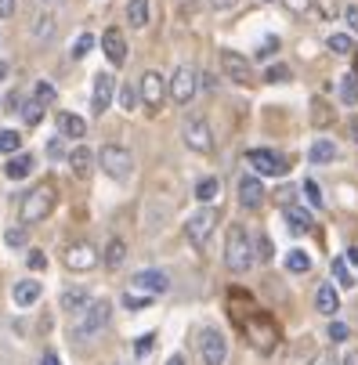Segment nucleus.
<instances>
[{
    "label": "nucleus",
    "instance_id": "obj_10",
    "mask_svg": "<svg viewBox=\"0 0 358 365\" xmlns=\"http://www.w3.org/2000/svg\"><path fill=\"white\" fill-rule=\"evenodd\" d=\"M246 163L257 170L261 178H282L290 170V160H286V155H279V152H272V148H250L246 152Z\"/></svg>",
    "mask_w": 358,
    "mask_h": 365
},
{
    "label": "nucleus",
    "instance_id": "obj_7",
    "mask_svg": "<svg viewBox=\"0 0 358 365\" xmlns=\"http://www.w3.org/2000/svg\"><path fill=\"white\" fill-rule=\"evenodd\" d=\"M218 221H221V214L214 210V206H199V210L188 217V225H185L188 242H192L195 250H207V242H210V235H214Z\"/></svg>",
    "mask_w": 358,
    "mask_h": 365
},
{
    "label": "nucleus",
    "instance_id": "obj_15",
    "mask_svg": "<svg viewBox=\"0 0 358 365\" xmlns=\"http://www.w3.org/2000/svg\"><path fill=\"white\" fill-rule=\"evenodd\" d=\"M113 98H116V80L109 73H98L94 76V94H91V113L106 116L113 109Z\"/></svg>",
    "mask_w": 358,
    "mask_h": 365
},
{
    "label": "nucleus",
    "instance_id": "obj_2",
    "mask_svg": "<svg viewBox=\"0 0 358 365\" xmlns=\"http://www.w3.org/2000/svg\"><path fill=\"white\" fill-rule=\"evenodd\" d=\"M55 202H58V188L55 181H40L19 206V217H22V228H33V225H44L51 214H55Z\"/></svg>",
    "mask_w": 358,
    "mask_h": 365
},
{
    "label": "nucleus",
    "instance_id": "obj_36",
    "mask_svg": "<svg viewBox=\"0 0 358 365\" xmlns=\"http://www.w3.org/2000/svg\"><path fill=\"white\" fill-rule=\"evenodd\" d=\"M19 116H22V123H26V127H36V123L44 120V106H36V101L29 98V101H26V106L19 109Z\"/></svg>",
    "mask_w": 358,
    "mask_h": 365
},
{
    "label": "nucleus",
    "instance_id": "obj_29",
    "mask_svg": "<svg viewBox=\"0 0 358 365\" xmlns=\"http://www.w3.org/2000/svg\"><path fill=\"white\" fill-rule=\"evenodd\" d=\"M218 192H221V181H218V178H199V181H195V199H199V206H210V202L218 199Z\"/></svg>",
    "mask_w": 358,
    "mask_h": 365
},
{
    "label": "nucleus",
    "instance_id": "obj_11",
    "mask_svg": "<svg viewBox=\"0 0 358 365\" xmlns=\"http://www.w3.org/2000/svg\"><path fill=\"white\" fill-rule=\"evenodd\" d=\"M181 138H185V145L192 148V152H199V155H210L214 152V130H210V123L203 120V116H192L188 123H185V130H181Z\"/></svg>",
    "mask_w": 358,
    "mask_h": 365
},
{
    "label": "nucleus",
    "instance_id": "obj_39",
    "mask_svg": "<svg viewBox=\"0 0 358 365\" xmlns=\"http://www.w3.org/2000/svg\"><path fill=\"white\" fill-rule=\"evenodd\" d=\"M275 253H272V239L268 235H257V242H253V260H261V264H268Z\"/></svg>",
    "mask_w": 358,
    "mask_h": 365
},
{
    "label": "nucleus",
    "instance_id": "obj_28",
    "mask_svg": "<svg viewBox=\"0 0 358 365\" xmlns=\"http://www.w3.org/2000/svg\"><path fill=\"white\" fill-rule=\"evenodd\" d=\"M51 33H55V11L44 8V11H36V19L29 22V36H33V40H47Z\"/></svg>",
    "mask_w": 358,
    "mask_h": 365
},
{
    "label": "nucleus",
    "instance_id": "obj_64",
    "mask_svg": "<svg viewBox=\"0 0 358 365\" xmlns=\"http://www.w3.org/2000/svg\"><path fill=\"white\" fill-rule=\"evenodd\" d=\"M265 4H272V0H265Z\"/></svg>",
    "mask_w": 358,
    "mask_h": 365
},
{
    "label": "nucleus",
    "instance_id": "obj_19",
    "mask_svg": "<svg viewBox=\"0 0 358 365\" xmlns=\"http://www.w3.org/2000/svg\"><path fill=\"white\" fill-rule=\"evenodd\" d=\"M315 307H319V315H326V319H333L337 311H340V293H337L333 282H322V286H319V293H315Z\"/></svg>",
    "mask_w": 358,
    "mask_h": 365
},
{
    "label": "nucleus",
    "instance_id": "obj_32",
    "mask_svg": "<svg viewBox=\"0 0 358 365\" xmlns=\"http://www.w3.org/2000/svg\"><path fill=\"white\" fill-rule=\"evenodd\" d=\"M33 101H36V106H55V101H58V91L51 87L47 80H36V83H33Z\"/></svg>",
    "mask_w": 358,
    "mask_h": 365
},
{
    "label": "nucleus",
    "instance_id": "obj_38",
    "mask_svg": "<svg viewBox=\"0 0 358 365\" xmlns=\"http://www.w3.org/2000/svg\"><path fill=\"white\" fill-rule=\"evenodd\" d=\"M152 351H156V333H145V336L134 340V358H138V361H145Z\"/></svg>",
    "mask_w": 358,
    "mask_h": 365
},
{
    "label": "nucleus",
    "instance_id": "obj_40",
    "mask_svg": "<svg viewBox=\"0 0 358 365\" xmlns=\"http://www.w3.org/2000/svg\"><path fill=\"white\" fill-rule=\"evenodd\" d=\"M47 155H51V160H55V163H58V160H69V148H66V138H58V134L51 138V141H47Z\"/></svg>",
    "mask_w": 358,
    "mask_h": 365
},
{
    "label": "nucleus",
    "instance_id": "obj_53",
    "mask_svg": "<svg viewBox=\"0 0 358 365\" xmlns=\"http://www.w3.org/2000/svg\"><path fill=\"white\" fill-rule=\"evenodd\" d=\"M235 4H239V0H210V8H214V11H232Z\"/></svg>",
    "mask_w": 358,
    "mask_h": 365
},
{
    "label": "nucleus",
    "instance_id": "obj_54",
    "mask_svg": "<svg viewBox=\"0 0 358 365\" xmlns=\"http://www.w3.org/2000/svg\"><path fill=\"white\" fill-rule=\"evenodd\" d=\"M286 4H290V8L297 11V15H304V11H308V8H312V0H286Z\"/></svg>",
    "mask_w": 358,
    "mask_h": 365
},
{
    "label": "nucleus",
    "instance_id": "obj_44",
    "mask_svg": "<svg viewBox=\"0 0 358 365\" xmlns=\"http://www.w3.org/2000/svg\"><path fill=\"white\" fill-rule=\"evenodd\" d=\"M265 80H268V83H286V80H290V66H282V62H279V66H268Z\"/></svg>",
    "mask_w": 358,
    "mask_h": 365
},
{
    "label": "nucleus",
    "instance_id": "obj_24",
    "mask_svg": "<svg viewBox=\"0 0 358 365\" xmlns=\"http://www.w3.org/2000/svg\"><path fill=\"white\" fill-rule=\"evenodd\" d=\"M152 22V4L148 0H131L127 4V26L131 29H145Z\"/></svg>",
    "mask_w": 358,
    "mask_h": 365
},
{
    "label": "nucleus",
    "instance_id": "obj_47",
    "mask_svg": "<svg viewBox=\"0 0 358 365\" xmlns=\"http://www.w3.org/2000/svg\"><path fill=\"white\" fill-rule=\"evenodd\" d=\"M312 120H315L319 127H326V123L333 120V113H329V106H326V101H315V113H312Z\"/></svg>",
    "mask_w": 358,
    "mask_h": 365
},
{
    "label": "nucleus",
    "instance_id": "obj_50",
    "mask_svg": "<svg viewBox=\"0 0 358 365\" xmlns=\"http://www.w3.org/2000/svg\"><path fill=\"white\" fill-rule=\"evenodd\" d=\"M344 22H347L351 33H358V4H347V8H344Z\"/></svg>",
    "mask_w": 358,
    "mask_h": 365
},
{
    "label": "nucleus",
    "instance_id": "obj_26",
    "mask_svg": "<svg viewBox=\"0 0 358 365\" xmlns=\"http://www.w3.org/2000/svg\"><path fill=\"white\" fill-rule=\"evenodd\" d=\"M308 160H312L315 167H326V163H333V160H337V145H333L329 138H315V145L308 148Z\"/></svg>",
    "mask_w": 358,
    "mask_h": 365
},
{
    "label": "nucleus",
    "instance_id": "obj_33",
    "mask_svg": "<svg viewBox=\"0 0 358 365\" xmlns=\"http://www.w3.org/2000/svg\"><path fill=\"white\" fill-rule=\"evenodd\" d=\"M91 51H94V33H80V36L73 40V51H69V55H73V62H80V58L91 55Z\"/></svg>",
    "mask_w": 358,
    "mask_h": 365
},
{
    "label": "nucleus",
    "instance_id": "obj_27",
    "mask_svg": "<svg viewBox=\"0 0 358 365\" xmlns=\"http://www.w3.org/2000/svg\"><path fill=\"white\" fill-rule=\"evenodd\" d=\"M69 167H73V174H76V178H87V174H91V167H94V152H91L87 145H76V148L69 152Z\"/></svg>",
    "mask_w": 358,
    "mask_h": 365
},
{
    "label": "nucleus",
    "instance_id": "obj_14",
    "mask_svg": "<svg viewBox=\"0 0 358 365\" xmlns=\"http://www.w3.org/2000/svg\"><path fill=\"white\" fill-rule=\"evenodd\" d=\"M62 260H66V268H69V272L83 275V272L98 268V260H101V257H98V250H94L91 242H73V246L66 250V257H62Z\"/></svg>",
    "mask_w": 358,
    "mask_h": 365
},
{
    "label": "nucleus",
    "instance_id": "obj_37",
    "mask_svg": "<svg viewBox=\"0 0 358 365\" xmlns=\"http://www.w3.org/2000/svg\"><path fill=\"white\" fill-rule=\"evenodd\" d=\"M329 51H333V55H351V51H354L351 33H333L329 36Z\"/></svg>",
    "mask_w": 358,
    "mask_h": 365
},
{
    "label": "nucleus",
    "instance_id": "obj_43",
    "mask_svg": "<svg viewBox=\"0 0 358 365\" xmlns=\"http://www.w3.org/2000/svg\"><path fill=\"white\" fill-rule=\"evenodd\" d=\"M120 106H123L127 113H134V109H138V91H134L131 83H123V87H120Z\"/></svg>",
    "mask_w": 358,
    "mask_h": 365
},
{
    "label": "nucleus",
    "instance_id": "obj_59",
    "mask_svg": "<svg viewBox=\"0 0 358 365\" xmlns=\"http://www.w3.org/2000/svg\"><path fill=\"white\" fill-rule=\"evenodd\" d=\"M344 264H358V246H351V250H347V257H344Z\"/></svg>",
    "mask_w": 358,
    "mask_h": 365
},
{
    "label": "nucleus",
    "instance_id": "obj_45",
    "mask_svg": "<svg viewBox=\"0 0 358 365\" xmlns=\"http://www.w3.org/2000/svg\"><path fill=\"white\" fill-rule=\"evenodd\" d=\"M152 304V297H145V293H127L123 297V307L127 311H141V307H148Z\"/></svg>",
    "mask_w": 358,
    "mask_h": 365
},
{
    "label": "nucleus",
    "instance_id": "obj_1",
    "mask_svg": "<svg viewBox=\"0 0 358 365\" xmlns=\"http://www.w3.org/2000/svg\"><path fill=\"white\" fill-rule=\"evenodd\" d=\"M228 319H232L235 329L250 340V347L261 351V354H272V351L279 347V340H282L279 322H275L246 289H228Z\"/></svg>",
    "mask_w": 358,
    "mask_h": 365
},
{
    "label": "nucleus",
    "instance_id": "obj_17",
    "mask_svg": "<svg viewBox=\"0 0 358 365\" xmlns=\"http://www.w3.org/2000/svg\"><path fill=\"white\" fill-rule=\"evenodd\" d=\"M265 185H261V178H253V174H246L242 181H239V202L246 206V210H261V202H265Z\"/></svg>",
    "mask_w": 358,
    "mask_h": 365
},
{
    "label": "nucleus",
    "instance_id": "obj_51",
    "mask_svg": "<svg viewBox=\"0 0 358 365\" xmlns=\"http://www.w3.org/2000/svg\"><path fill=\"white\" fill-rule=\"evenodd\" d=\"M308 365H337V358H333V351H319Z\"/></svg>",
    "mask_w": 358,
    "mask_h": 365
},
{
    "label": "nucleus",
    "instance_id": "obj_61",
    "mask_svg": "<svg viewBox=\"0 0 358 365\" xmlns=\"http://www.w3.org/2000/svg\"><path fill=\"white\" fill-rule=\"evenodd\" d=\"M351 55H354V66H351V76H354V80H358V47H354V51H351Z\"/></svg>",
    "mask_w": 358,
    "mask_h": 365
},
{
    "label": "nucleus",
    "instance_id": "obj_52",
    "mask_svg": "<svg viewBox=\"0 0 358 365\" xmlns=\"http://www.w3.org/2000/svg\"><path fill=\"white\" fill-rule=\"evenodd\" d=\"M40 365H62L58 351H44V354H40Z\"/></svg>",
    "mask_w": 358,
    "mask_h": 365
},
{
    "label": "nucleus",
    "instance_id": "obj_22",
    "mask_svg": "<svg viewBox=\"0 0 358 365\" xmlns=\"http://www.w3.org/2000/svg\"><path fill=\"white\" fill-rule=\"evenodd\" d=\"M33 170H36L33 152H19V155H11V160H8V167H4V174H8L11 181H22V178H29Z\"/></svg>",
    "mask_w": 358,
    "mask_h": 365
},
{
    "label": "nucleus",
    "instance_id": "obj_62",
    "mask_svg": "<svg viewBox=\"0 0 358 365\" xmlns=\"http://www.w3.org/2000/svg\"><path fill=\"white\" fill-rule=\"evenodd\" d=\"M8 73H11V69H8V62H0V80H4Z\"/></svg>",
    "mask_w": 358,
    "mask_h": 365
},
{
    "label": "nucleus",
    "instance_id": "obj_49",
    "mask_svg": "<svg viewBox=\"0 0 358 365\" xmlns=\"http://www.w3.org/2000/svg\"><path fill=\"white\" fill-rule=\"evenodd\" d=\"M347 336H351V329H347L344 322H329V340H333V344H344Z\"/></svg>",
    "mask_w": 358,
    "mask_h": 365
},
{
    "label": "nucleus",
    "instance_id": "obj_55",
    "mask_svg": "<svg viewBox=\"0 0 358 365\" xmlns=\"http://www.w3.org/2000/svg\"><path fill=\"white\" fill-rule=\"evenodd\" d=\"M15 15V0H0V19H11Z\"/></svg>",
    "mask_w": 358,
    "mask_h": 365
},
{
    "label": "nucleus",
    "instance_id": "obj_34",
    "mask_svg": "<svg viewBox=\"0 0 358 365\" xmlns=\"http://www.w3.org/2000/svg\"><path fill=\"white\" fill-rule=\"evenodd\" d=\"M333 279H337V286H340V289H354V275H351V268L344 264V257H337V260H333Z\"/></svg>",
    "mask_w": 358,
    "mask_h": 365
},
{
    "label": "nucleus",
    "instance_id": "obj_35",
    "mask_svg": "<svg viewBox=\"0 0 358 365\" xmlns=\"http://www.w3.org/2000/svg\"><path fill=\"white\" fill-rule=\"evenodd\" d=\"M0 152L19 155V152H22V134H19V130H0Z\"/></svg>",
    "mask_w": 358,
    "mask_h": 365
},
{
    "label": "nucleus",
    "instance_id": "obj_12",
    "mask_svg": "<svg viewBox=\"0 0 358 365\" xmlns=\"http://www.w3.org/2000/svg\"><path fill=\"white\" fill-rule=\"evenodd\" d=\"M131 289H138V293H145V297H163L167 289H170V275L167 272H160V268H141V272H134L131 275Z\"/></svg>",
    "mask_w": 358,
    "mask_h": 365
},
{
    "label": "nucleus",
    "instance_id": "obj_48",
    "mask_svg": "<svg viewBox=\"0 0 358 365\" xmlns=\"http://www.w3.org/2000/svg\"><path fill=\"white\" fill-rule=\"evenodd\" d=\"M275 51H279V40H275V36H265L261 47H257V58H272Z\"/></svg>",
    "mask_w": 358,
    "mask_h": 365
},
{
    "label": "nucleus",
    "instance_id": "obj_3",
    "mask_svg": "<svg viewBox=\"0 0 358 365\" xmlns=\"http://www.w3.org/2000/svg\"><path fill=\"white\" fill-rule=\"evenodd\" d=\"M113 322V300H91L80 315L73 319V326H69V336L80 344V340H91V336H98L101 329H106Z\"/></svg>",
    "mask_w": 358,
    "mask_h": 365
},
{
    "label": "nucleus",
    "instance_id": "obj_6",
    "mask_svg": "<svg viewBox=\"0 0 358 365\" xmlns=\"http://www.w3.org/2000/svg\"><path fill=\"white\" fill-rule=\"evenodd\" d=\"M98 167L106 170L113 181H127L134 174V155L123 145H106V148L98 152Z\"/></svg>",
    "mask_w": 358,
    "mask_h": 365
},
{
    "label": "nucleus",
    "instance_id": "obj_8",
    "mask_svg": "<svg viewBox=\"0 0 358 365\" xmlns=\"http://www.w3.org/2000/svg\"><path fill=\"white\" fill-rule=\"evenodd\" d=\"M195 347H199V361H203V365H225V358H228V340H225V333L214 329V326H203V329H199Z\"/></svg>",
    "mask_w": 358,
    "mask_h": 365
},
{
    "label": "nucleus",
    "instance_id": "obj_60",
    "mask_svg": "<svg viewBox=\"0 0 358 365\" xmlns=\"http://www.w3.org/2000/svg\"><path fill=\"white\" fill-rule=\"evenodd\" d=\"M167 365H185V354H170V358H167Z\"/></svg>",
    "mask_w": 358,
    "mask_h": 365
},
{
    "label": "nucleus",
    "instance_id": "obj_30",
    "mask_svg": "<svg viewBox=\"0 0 358 365\" xmlns=\"http://www.w3.org/2000/svg\"><path fill=\"white\" fill-rule=\"evenodd\" d=\"M286 272L290 275H308L312 272V257L304 253V250H290L286 253Z\"/></svg>",
    "mask_w": 358,
    "mask_h": 365
},
{
    "label": "nucleus",
    "instance_id": "obj_18",
    "mask_svg": "<svg viewBox=\"0 0 358 365\" xmlns=\"http://www.w3.org/2000/svg\"><path fill=\"white\" fill-rule=\"evenodd\" d=\"M40 293H44V282H36V279H22V282H15L11 300H15V307H33V304L40 300Z\"/></svg>",
    "mask_w": 358,
    "mask_h": 365
},
{
    "label": "nucleus",
    "instance_id": "obj_20",
    "mask_svg": "<svg viewBox=\"0 0 358 365\" xmlns=\"http://www.w3.org/2000/svg\"><path fill=\"white\" fill-rule=\"evenodd\" d=\"M282 217H286V228L293 232V235H308L312 232V214L308 210H300V206H282Z\"/></svg>",
    "mask_w": 358,
    "mask_h": 365
},
{
    "label": "nucleus",
    "instance_id": "obj_41",
    "mask_svg": "<svg viewBox=\"0 0 358 365\" xmlns=\"http://www.w3.org/2000/svg\"><path fill=\"white\" fill-rule=\"evenodd\" d=\"M26 232H29V228L15 225V228H8V232H4V242H8V246H15V250H22V246L29 242V235H26Z\"/></svg>",
    "mask_w": 358,
    "mask_h": 365
},
{
    "label": "nucleus",
    "instance_id": "obj_46",
    "mask_svg": "<svg viewBox=\"0 0 358 365\" xmlns=\"http://www.w3.org/2000/svg\"><path fill=\"white\" fill-rule=\"evenodd\" d=\"M304 195H308V202H312V206H319V210H322V202H326V199H322V192H319V185H315V181H304Z\"/></svg>",
    "mask_w": 358,
    "mask_h": 365
},
{
    "label": "nucleus",
    "instance_id": "obj_23",
    "mask_svg": "<svg viewBox=\"0 0 358 365\" xmlns=\"http://www.w3.org/2000/svg\"><path fill=\"white\" fill-rule=\"evenodd\" d=\"M87 134V123L80 120V116H73V113H58V138H66V141H80Z\"/></svg>",
    "mask_w": 358,
    "mask_h": 365
},
{
    "label": "nucleus",
    "instance_id": "obj_31",
    "mask_svg": "<svg viewBox=\"0 0 358 365\" xmlns=\"http://www.w3.org/2000/svg\"><path fill=\"white\" fill-rule=\"evenodd\" d=\"M337 94H340V101L344 106H358V80L347 73V76H340V83H337Z\"/></svg>",
    "mask_w": 358,
    "mask_h": 365
},
{
    "label": "nucleus",
    "instance_id": "obj_13",
    "mask_svg": "<svg viewBox=\"0 0 358 365\" xmlns=\"http://www.w3.org/2000/svg\"><path fill=\"white\" fill-rule=\"evenodd\" d=\"M221 73L232 83H239V87H250L253 83V66L239 55V51H221Z\"/></svg>",
    "mask_w": 358,
    "mask_h": 365
},
{
    "label": "nucleus",
    "instance_id": "obj_25",
    "mask_svg": "<svg viewBox=\"0 0 358 365\" xmlns=\"http://www.w3.org/2000/svg\"><path fill=\"white\" fill-rule=\"evenodd\" d=\"M123 260H127V242H123L120 235H113V239H109V246H106V253H101V264H106L109 272H116V268L123 264Z\"/></svg>",
    "mask_w": 358,
    "mask_h": 365
},
{
    "label": "nucleus",
    "instance_id": "obj_58",
    "mask_svg": "<svg viewBox=\"0 0 358 365\" xmlns=\"http://www.w3.org/2000/svg\"><path fill=\"white\" fill-rule=\"evenodd\" d=\"M337 365H358V351H347V354H344Z\"/></svg>",
    "mask_w": 358,
    "mask_h": 365
},
{
    "label": "nucleus",
    "instance_id": "obj_16",
    "mask_svg": "<svg viewBox=\"0 0 358 365\" xmlns=\"http://www.w3.org/2000/svg\"><path fill=\"white\" fill-rule=\"evenodd\" d=\"M101 51H106V58H109V66H116V69H123L127 66V36H123V29H116V26H109L106 33H101Z\"/></svg>",
    "mask_w": 358,
    "mask_h": 365
},
{
    "label": "nucleus",
    "instance_id": "obj_56",
    "mask_svg": "<svg viewBox=\"0 0 358 365\" xmlns=\"http://www.w3.org/2000/svg\"><path fill=\"white\" fill-rule=\"evenodd\" d=\"M347 134H351V141L358 145V116H351V120H347Z\"/></svg>",
    "mask_w": 358,
    "mask_h": 365
},
{
    "label": "nucleus",
    "instance_id": "obj_5",
    "mask_svg": "<svg viewBox=\"0 0 358 365\" xmlns=\"http://www.w3.org/2000/svg\"><path fill=\"white\" fill-rule=\"evenodd\" d=\"M138 101H141V109L148 113V116H156L160 109H163V101H167V80L156 73V69H145L141 76H138Z\"/></svg>",
    "mask_w": 358,
    "mask_h": 365
},
{
    "label": "nucleus",
    "instance_id": "obj_57",
    "mask_svg": "<svg viewBox=\"0 0 358 365\" xmlns=\"http://www.w3.org/2000/svg\"><path fill=\"white\" fill-rule=\"evenodd\" d=\"M19 101H22V94H8V109L4 113H19Z\"/></svg>",
    "mask_w": 358,
    "mask_h": 365
},
{
    "label": "nucleus",
    "instance_id": "obj_63",
    "mask_svg": "<svg viewBox=\"0 0 358 365\" xmlns=\"http://www.w3.org/2000/svg\"><path fill=\"white\" fill-rule=\"evenodd\" d=\"M40 4H44V8H47V4H51V0H40Z\"/></svg>",
    "mask_w": 358,
    "mask_h": 365
},
{
    "label": "nucleus",
    "instance_id": "obj_42",
    "mask_svg": "<svg viewBox=\"0 0 358 365\" xmlns=\"http://www.w3.org/2000/svg\"><path fill=\"white\" fill-rule=\"evenodd\" d=\"M26 268H29V272H44V268H47L44 250H26Z\"/></svg>",
    "mask_w": 358,
    "mask_h": 365
},
{
    "label": "nucleus",
    "instance_id": "obj_4",
    "mask_svg": "<svg viewBox=\"0 0 358 365\" xmlns=\"http://www.w3.org/2000/svg\"><path fill=\"white\" fill-rule=\"evenodd\" d=\"M225 268L232 275H246L253 268V239L242 225H232L228 228V239H225Z\"/></svg>",
    "mask_w": 358,
    "mask_h": 365
},
{
    "label": "nucleus",
    "instance_id": "obj_21",
    "mask_svg": "<svg viewBox=\"0 0 358 365\" xmlns=\"http://www.w3.org/2000/svg\"><path fill=\"white\" fill-rule=\"evenodd\" d=\"M87 304H91V293H87L83 286H73V289H62V293H58V307H62V311H73V315H80Z\"/></svg>",
    "mask_w": 358,
    "mask_h": 365
},
{
    "label": "nucleus",
    "instance_id": "obj_9",
    "mask_svg": "<svg viewBox=\"0 0 358 365\" xmlns=\"http://www.w3.org/2000/svg\"><path fill=\"white\" fill-rule=\"evenodd\" d=\"M195 69L192 66H178L174 73H170V80H167V98L174 101V106H188V101L195 98Z\"/></svg>",
    "mask_w": 358,
    "mask_h": 365
}]
</instances>
